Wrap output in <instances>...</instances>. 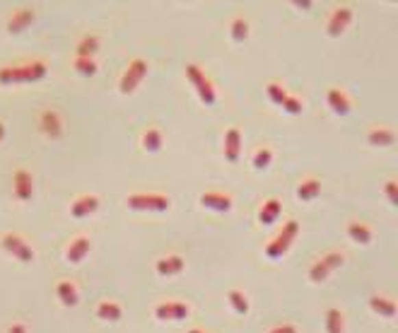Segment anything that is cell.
I'll return each instance as SVG.
<instances>
[{
  "label": "cell",
  "instance_id": "1",
  "mask_svg": "<svg viewBox=\"0 0 398 333\" xmlns=\"http://www.w3.org/2000/svg\"><path fill=\"white\" fill-rule=\"evenodd\" d=\"M49 68L44 61H32L25 66H5L0 68V85H25V82H39L46 77Z\"/></svg>",
  "mask_w": 398,
  "mask_h": 333
},
{
  "label": "cell",
  "instance_id": "2",
  "mask_svg": "<svg viewBox=\"0 0 398 333\" xmlns=\"http://www.w3.org/2000/svg\"><path fill=\"white\" fill-rule=\"evenodd\" d=\"M297 232H299V222H297V220L285 222V227H282V232L277 234V237L273 239V242L266 247V256H268V258H273V261H275V258H280L282 254H285V251L290 249V244L295 242Z\"/></svg>",
  "mask_w": 398,
  "mask_h": 333
},
{
  "label": "cell",
  "instance_id": "3",
  "mask_svg": "<svg viewBox=\"0 0 398 333\" xmlns=\"http://www.w3.org/2000/svg\"><path fill=\"white\" fill-rule=\"evenodd\" d=\"M126 203L131 210H152V212H164L172 206V201L166 196H160V193H133V196H128Z\"/></svg>",
  "mask_w": 398,
  "mask_h": 333
},
{
  "label": "cell",
  "instance_id": "4",
  "mask_svg": "<svg viewBox=\"0 0 398 333\" xmlns=\"http://www.w3.org/2000/svg\"><path fill=\"white\" fill-rule=\"evenodd\" d=\"M0 247L5 249L10 256H15L17 261H22V263L34 261V249H32L29 244H27L25 239L20 237V234H12V232L3 234V237H0Z\"/></svg>",
  "mask_w": 398,
  "mask_h": 333
},
{
  "label": "cell",
  "instance_id": "5",
  "mask_svg": "<svg viewBox=\"0 0 398 333\" xmlns=\"http://www.w3.org/2000/svg\"><path fill=\"white\" fill-rule=\"evenodd\" d=\"M186 75H188V80H191V85L196 87L203 104H208V106L215 104V87H212V82L206 77V73L198 66H186Z\"/></svg>",
  "mask_w": 398,
  "mask_h": 333
},
{
  "label": "cell",
  "instance_id": "6",
  "mask_svg": "<svg viewBox=\"0 0 398 333\" xmlns=\"http://www.w3.org/2000/svg\"><path fill=\"white\" fill-rule=\"evenodd\" d=\"M343 261H345L343 254H338V251H331V254H326V256H321L312 268H309L312 283H323V280L328 278V273L343 266Z\"/></svg>",
  "mask_w": 398,
  "mask_h": 333
},
{
  "label": "cell",
  "instance_id": "7",
  "mask_svg": "<svg viewBox=\"0 0 398 333\" xmlns=\"http://www.w3.org/2000/svg\"><path fill=\"white\" fill-rule=\"evenodd\" d=\"M145 75H147V63L142 61V58H136L133 63H128V68H126V73H123L119 90H121L123 95H128V92H133L142 80H145Z\"/></svg>",
  "mask_w": 398,
  "mask_h": 333
},
{
  "label": "cell",
  "instance_id": "8",
  "mask_svg": "<svg viewBox=\"0 0 398 333\" xmlns=\"http://www.w3.org/2000/svg\"><path fill=\"white\" fill-rule=\"evenodd\" d=\"M39 131L44 133L46 138H51V140L61 138L63 136V121H61V116H58V114H55L53 109L41 111V116H39Z\"/></svg>",
  "mask_w": 398,
  "mask_h": 333
},
{
  "label": "cell",
  "instance_id": "9",
  "mask_svg": "<svg viewBox=\"0 0 398 333\" xmlns=\"http://www.w3.org/2000/svg\"><path fill=\"white\" fill-rule=\"evenodd\" d=\"M12 193H15L17 201H29L32 193H34V179L27 169H17L12 174Z\"/></svg>",
  "mask_w": 398,
  "mask_h": 333
},
{
  "label": "cell",
  "instance_id": "10",
  "mask_svg": "<svg viewBox=\"0 0 398 333\" xmlns=\"http://www.w3.org/2000/svg\"><path fill=\"white\" fill-rule=\"evenodd\" d=\"M188 304H184V302H162V304H157L155 307V317L157 319H169V321H182V319H186L188 317Z\"/></svg>",
  "mask_w": 398,
  "mask_h": 333
},
{
  "label": "cell",
  "instance_id": "11",
  "mask_svg": "<svg viewBox=\"0 0 398 333\" xmlns=\"http://www.w3.org/2000/svg\"><path fill=\"white\" fill-rule=\"evenodd\" d=\"M353 22V10L350 8H336L333 10V15H331V20H328V27H326V32H328V36H340L345 29H348V25Z\"/></svg>",
  "mask_w": 398,
  "mask_h": 333
},
{
  "label": "cell",
  "instance_id": "12",
  "mask_svg": "<svg viewBox=\"0 0 398 333\" xmlns=\"http://www.w3.org/2000/svg\"><path fill=\"white\" fill-rule=\"evenodd\" d=\"M34 20H36V12L32 10V8H20V10L12 12L10 20H8V32H10V34H20V32H25Z\"/></svg>",
  "mask_w": 398,
  "mask_h": 333
},
{
  "label": "cell",
  "instance_id": "13",
  "mask_svg": "<svg viewBox=\"0 0 398 333\" xmlns=\"http://www.w3.org/2000/svg\"><path fill=\"white\" fill-rule=\"evenodd\" d=\"M201 206L210 208V210H215V212H227V210H232V198L225 196V193L208 191L201 196Z\"/></svg>",
  "mask_w": 398,
  "mask_h": 333
},
{
  "label": "cell",
  "instance_id": "14",
  "mask_svg": "<svg viewBox=\"0 0 398 333\" xmlns=\"http://www.w3.org/2000/svg\"><path fill=\"white\" fill-rule=\"evenodd\" d=\"M326 101H328V106H331L333 114H338V116H348V114H350V99H348V95H345V92L328 90Z\"/></svg>",
  "mask_w": 398,
  "mask_h": 333
},
{
  "label": "cell",
  "instance_id": "15",
  "mask_svg": "<svg viewBox=\"0 0 398 333\" xmlns=\"http://www.w3.org/2000/svg\"><path fill=\"white\" fill-rule=\"evenodd\" d=\"M239 150H242V133L237 128H229L225 133V157L227 162H237L239 160Z\"/></svg>",
  "mask_w": 398,
  "mask_h": 333
},
{
  "label": "cell",
  "instance_id": "16",
  "mask_svg": "<svg viewBox=\"0 0 398 333\" xmlns=\"http://www.w3.org/2000/svg\"><path fill=\"white\" fill-rule=\"evenodd\" d=\"M97 208H99V198L97 196H82L71 206V212H73V217H87V215H92Z\"/></svg>",
  "mask_w": 398,
  "mask_h": 333
},
{
  "label": "cell",
  "instance_id": "17",
  "mask_svg": "<svg viewBox=\"0 0 398 333\" xmlns=\"http://www.w3.org/2000/svg\"><path fill=\"white\" fill-rule=\"evenodd\" d=\"M87 254H90V237H77L75 242H71V247H68L66 258L71 263H80Z\"/></svg>",
  "mask_w": 398,
  "mask_h": 333
},
{
  "label": "cell",
  "instance_id": "18",
  "mask_svg": "<svg viewBox=\"0 0 398 333\" xmlns=\"http://www.w3.org/2000/svg\"><path fill=\"white\" fill-rule=\"evenodd\" d=\"M184 258L182 256H164V258H160L157 261V273L160 275H177V273H182L184 271Z\"/></svg>",
  "mask_w": 398,
  "mask_h": 333
},
{
  "label": "cell",
  "instance_id": "19",
  "mask_svg": "<svg viewBox=\"0 0 398 333\" xmlns=\"http://www.w3.org/2000/svg\"><path fill=\"white\" fill-rule=\"evenodd\" d=\"M55 295H58V299H61V304H66V307H75L77 304V288L71 283V280H61V283L55 285Z\"/></svg>",
  "mask_w": 398,
  "mask_h": 333
},
{
  "label": "cell",
  "instance_id": "20",
  "mask_svg": "<svg viewBox=\"0 0 398 333\" xmlns=\"http://www.w3.org/2000/svg\"><path fill=\"white\" fill-rule=\"evenodd\" d=\"M369 307H372V312L382 314V317H386V319L396 317V302H393V299L382 297V295H374V297H369Z\"/></svg>",
  "mask_w": 398,
  "mask_h": 333
},
{
  "label": "cell",
  "instance_id": "21",
  "mask_svg": "<svg viewBox=\"0 0 398 333\" xmlns=\"http://www.w3.org/2000/svg\"><path fill=\"white\" fill-rule=\"evenodd\" d=\"M367 140H369V145H374V147H388V145H393L396 136H393V131H388V128H372V131L367 133Z\"/></svg>",
  "mask_w": 398,
  "mask_h": 333
},
{
  "label": "cell",
  "instance_id": "22",
  "mask_svg": "<svg viewBox=\"0 0 398 333\" xmlns=\"http://www.w3.org/2000/svg\"><path fill=\"white\" fill-rule=\"evenodd\" d=\"M280 210H282V206H280V201H277V198H271L268 203H263L261 212H258V220H261V225H273V222L280 217Z\"/></svg>",
  "mask_w": 398,
  "mask_h": 333
},
{
  "label": "cell",
  "instance_id": "23",
  "mask_svg": "<svg viewBox=\"0 0 398 333\" xmlns=\"http://www.w3.org/2000/svg\"><path fill=\"white\" fill-rule=\"evenodd\" d=\"M348 237L353 239V242H358V244H369L372 242V230H369L367 225H362V222H350L348 225Z\"/></svg>",
  "mask_w": 398,
  "mask_h": 333
},
{
  "label": "cell",
  "instance_id": "24",
  "mask_svg": "<svg viewBox=\"0 0 398 333\" xmlns=\"http://www.w3.org/2000/svg\"><path fill=\"white\" fill-rule=\"evenodd\" d=\"M321 191V182L319 179H307L297 186V198L299 201H314Z\"/></svg>",
  "mask_w": 398,
  "mask_h": 333
},
{
  "label": "cell",
  "instance_id": "25",
  "mask_svg": "<svg viewBox=\"0 0 398 333\" xmlns=\"http://www.w3.org/2000/svg\"><path fill=\"white\" fill-rule=\"evenodd\" d=\"M121 314L123 312L116 302H101L99 307H97V317H99L101 321H119Z\"/></svg>",
  "mask_w": 398,
  "mask_h": 333
},
{
  "label": "cell",
  "instance_id": "26",
  "mask_svg": "<svg viewBox=\"0 0 398 333\" xmlns=\"http://www.w3.org/2000/svg\"><path fill=\"white\" fill-rule=\"evenodd\" d=\"M345 328V319L340 309H328L326 312V331L328 333H343Z\"/></svg>",
  "mask_w": 398,
  "mask_h": 333
},
{
  "label": "cell",
  "instance_id": "27",
  "mask_svg": "<svg viewBox=\"0 0 398 333\" xmlns=\"http://www.w3.org/2000/svg\"><path fill=\"white\" fill-rule=\"evenodd\" d=\"M97 49H99V39H97V36H85V39H80V44H77L75 53H77V58H92V56L97 53Z\"/></svg>",
  "mask_w": 398,
  "mask_h": 333
},
{
  "label": "cell",
  "instance_id": "28",
  "mask_svg": "<svg viewBox=\"0 0 398 333\" xmlns=\"http://www.w3.org/2000/svg\"><path fill=\"white\" fill-rule=\"evenodd\" d=\"M142 147H145L147 152H160L162 150V133L157 131V128L145 131V136H142Z\"/></svg>",
  "mask_w": 398,
  "mask_h": 333
},
{
  "label": "cell",
  "instance_id": "29",
  "mask_svg": "<svg viewBox=\"0 0 398 333\" xmlns=\"http://www.w3.org/2000/svg\"><path fill=\"white\" fill-rule=\"evenodd\" d=\"M73 68H75V73H77V75H82V77H92L97 73L95 58H75Z\"/></svg>",
  "mask_w": 398,
  "mask_h": 333
},
{
  "label": "cell",
  "instance_id": "30",
  "mask_svg": "<svg viewBox=\"0 0 398 333\" xmlns=\"http://www.w3.org/2000/svg\"><path fill=\"white\" fill-rule=\"evenodd\" d=\"M229 304L237 314H249V299L239 290H229Z\"/></svg>",
  "mask_w": 398,
  "mask_h": 333
},
{
  "label": "cell",
  "instance_id": "31",
  "mask_svg": "<svg viewBox=\"0 0 398 333\" xmlns=\"http://www.w3.org/2000/svg\"><path fill=\"white\" fill-rule=\"evenodd\" d=\"M271 160H273V152L268 150V147H261V150L253 155V169L261 172V169H266V166L271 164Z\"/></svg>",
  "mask_w": 398,
  "mask_h": 333
},
{
  "label": "cell",
  "instance_id": "32",
  "mask_svg": "<svg viewBox=\"0 0 398 333\" xmlns=\"http://www.w3.org/2000/svg\"><path fill=\"white\" fill-rule=\"evenodd\" d=\"M247 36H249V22L242 20V17H237V20L232 22V39L244 41Z\"/></svg>",
  "mask_w": 398,
  "mask_h": 333
},
{
  "label": "cell",
  "instance_id": "33",
  "mask_svg": "<svg viewBox=\"0 0 398 333\" xmlns=\"http://www.w3.org/2000/svg\"><path fill=\"white\" fill-rule=\"evenodd\" d=\"M268 97H271V99L275 101V104L282 106V101L288 99V92L282 90V87L277 85V82H271V85H268Z\"/></svg>",
  "mask_w": 398,
  "mask_h": 333
},
{
  "label": "cell",
  "instance_id": "34",
  "mask_svg": "<svg viewBox=\"0 0 398 333\" xmlns=\"http://www.w3.org/2000/svg\"><path fill=\"white\" fill-rule=\"evenodd\" d=\"M282 109L288 111V114H293V116H297V114H302L304 104L297 99V97H290V95H288V99L282 101Z\"/></svg>",
  "mask_w": 398,
  "mask_h": 333
},
{
  "label": "cell",
  "instance_id": "35",
  "mask_svg": "<svg viewBox=\"0 0 398 333\" xmlns=\"http://www.w3.org/2000/svg\"><path fill=\"white\" fill-rule=\"evenodd\" d=\"M386 198L391 206H398V184L396 182H388L386 184Z\"/></svg>",
  "mask_w": 398,
  "mask_h": 333
},
{
  "label": "cell",
  "instance_id": "36",
  "mask_svg": "<svg viewBox=\"0 0 398 333\" xmlns=\"http://www.w3.org/2000/svg\"><path fill=\"white\" fill-rule=\"evenodd\" d=\"M268 333H297V328L293 326V323H285V326H275V328H271Z\"/></svg>",
  "mask_w": 398,
  "mask_h": 333
},
{
  "label": "cell",
  "instance_id": "37",
  "mask_svg": "<svg viewBox=\"0 0 398 333\" xmlns=\"http://www.w3.org/2000/svg\"><path fill=\"white\" fill-rule=\"evenodd\" d=\"M8 333H27V326L22 321H15L10 328H8Z\"/></svg>",
  "mask_w": 398,
  "mask_h": 333
},
{
  "label": "cell",
  "instance_id": "38",
  "mask_svg": "<svg viewBox=\"0 0 398 333\" xmlns=\"http://www.w3.org/2000/svg\"><path fill=\"white\" fill-rule=\"evenodd\" d=\"M295 5H297V8H302V10H309V8H312V3H309V0H297V3H295Z\"/></svg>",
  "mask_w": 398,
  "mask_h": 333
},
{
  "label": "cell",
  "instance_id": "39",
  "mask_svg": "<svg viewBox=\"0 0 398 333\" xmlns=\"http://www.w3.org/2000/svg\"><path fill=\"white\" fill-rule=\"evenodd\" d=\"M3 140H5V123L0 121V143H3Z\"/></svg>",
  "mask_w": 398,
  "mask_h": 333
},
{
  "label": "cell",
  "instance_id": "40",
  "mask_svg": "<svg viewBox=\"0 0 398 333\" xmlns=\"http://www.w3.org/2000/svg\"><path fill=\"white\" fill-rule=\"evenodd\" d=\"M188 333H203V331H198V328H193V331H188Z\"/></svg>",
  "mask_w": 398,
  "mask_h": 333
}]
</instances>
